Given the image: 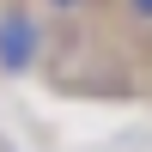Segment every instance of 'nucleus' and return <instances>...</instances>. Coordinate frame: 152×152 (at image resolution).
<instances>
[{
	"label": "nucleus",
	"instance_id": "obj_3",
	"mask_svg": "<svg viewBox=\"0 0 152 152\" xmlns=\"http://www.w3.org/2000/svg\"><path fill=\"white\" fill-rule=\"evenodd\" d=\"M128 12H134L140 24H152V0H128Z\"/></svg>",
	"mask_w": 152,
	"mask_h": 152
},
{
	"label": "nucleus",
	"instance_id": "obj_1",
	"mask_svg": "<svg viewBox=\"0 0 152 152\" xmlns=\"http://www.w3.org/2000/svg\"><path fill=\"white\" fill-rule=\"evenodd\" d=\"M37 61H43V18H37L31 6H6L0 12V73L18 79Z\"/></svg>",
	"mask_w": 152,
	"mask_h": 152
},
{
	"label": "nucleus",
	"instance_id": "obj_4",
	"mask_svg": "<svg viewBox=\"0 0 152 152\" xmlns=\"http://www.w3.org/2000/svg\"><path fill=\"white\" fill-rule=\"evenodd\" d=\"M0 12H6V6H0Z\"/></svg>",
	"mask_w": 152,
	"mask_h": 152
},
{
	"label": "nucleus",
	"instance_id": "obj_2",
	"mask_svg": "<svg viewBox=\"0 0 152 152\" xmlns=\"http://www.w3.org/2000/svg\"><path fill=\"white\" fill-rule=\"evenodd\" d=\"M49 12H85V0H43Z\"/></svg>",
	"mask_w": 152,
	"mask_h": 152
}]
</instances>
